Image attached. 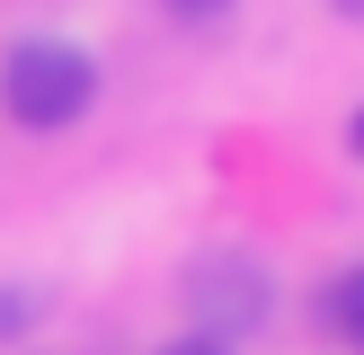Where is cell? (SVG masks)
Segmentation results:
<instances>
[{
	"label": "cell",
	"mask_w": 364,
	"mask_h": 355,
	"mask_svg": "<svg viewBox=\"0 0 364 355\" xmlns=\"http://www.w3.org/2000/svg\"><path fill=\"white\" fill-rule=\"evenodd\" d=\"M89 98H98V62H89L80 45H63V36H18V45L0 53V106H9L27 133L80 124Z\"/></svg>",
	"instance_id": "cell-1"
},
{
	"label": "cell",
	"mask_w": 364,
	"mask_h": 355,
	"mask_svg": "<svg viewBox=\"0 0 364 355\" xmlns=\"http://www.w3.org/2000/svg\"><path fill=\"white\" fill-rule=\"evenodd\" d=\"M347 151H355V160H364V106H355V124H347Z\"/></svg>",
	"instance_id": "cell-7"
},
{
	"label": "cell",
	"mask_w": 364,
	"mask_h": 355,
	"mask_svg": "<svg viewBox=\"0 0 364 355\" xmlns=\"http://www.w3.org/2000/svg\"><path fill=\"white\" fill-rule=\"evenodd\" d=\"M329 9H347V18H364V0H329Z\"/></svg>",
	"instance_id": "cell-8"
},
{
	"label": "cell",
	"mask_w": 364,
	"mask_h": 355,
	"mask_svg": "<svg viewBox=\"0 0 364 355\" xmlns=\"http://www.w3.org/2000/svg\"><path fill=\"white\" fill-rule=\"evenodd\" d=\"M27 320H36V293L0 284V346H9V337H27Z\"/></svg>",
	"instance_id": "cell-4"
},
{
	"label": "cell",
	"mask_w": 364,
	"mask_h": 355,
	"mask_svg": "<svg viewBox=\"0 0 364 355\" xmlns=\"http://www.w3.org/2000/svg\"><path fill=\"white\" fill-rule=\"evenodd\" d=\"M329 320H338V337L364 355V266H347V275L329 284Z\"/></svg>",
	"instance_id": "cell-3"
},
{
	"label": "cell",
	"mask_w": 364,
	"mask_h": 355,
	"mask_svg": "<svg viewBox=\"0 0 364 355\" xmlns=\"http://www.w3.org/2000/svg\"><path fill=\"white\" fill-rule=\"evenodd\" d=\"M160 355H231V346H213V337H169Z\"/></svg>",
	"instance_id": "cell-5"
},
{
	"label": "cell",
	"mask_w": 364,
	"mask_h": 355,
	"mask_svg": "<svg viewBox=\"0 0 364 355\" xmlns=\"http://www.w3.org/2000/svg\"><path fill=\"white\" fill-rule=\"evenodd\" d=\"M169 9H178V18H223L231 0H169Z\"/></svg>",
	"instance_id": "cell-6"
},
{
	"label": "cell",
	"mask_w": 364,
	"mask_h": 355,
	"mask_svg": "<svg viewBox=\"0 0 364 355\" xmlns=\"http://www.w3.org/2000/svg\"><path fill=\"white\" fill-rule=\"evenodd\" d=\"M267 311H276V275H267L249 248H205V258L187 266V320L196 337H249L267 329Z\"/></svg>",
	"instance_id": "cell-2"
}]
</instances>
